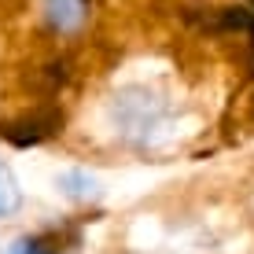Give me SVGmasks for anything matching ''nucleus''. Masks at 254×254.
<instances>
[{
  "instance_id": "1",
  "label": "nucleus",
  "mask_w": 254,
  "mask_h": 254,
  "mask_svg": "<svg viewBox=\"0 0 254 254\" xmlns=\"http://www.w3.org/2000/svg\"><path fill=\"white\" fill-rule=\"evenodd\" d=\"M103 122H107L111 136L129 151H159L177 136L181 111L162 89L144 81H129L115 89V96L103 107Z\"/></svg>"
},
{
  "instance_id": "2",
  "label": "nucleus",
  "mask_w": 254,
  "mask_h": 254,
  "mask_svg": "<svg viewBox=\"0 0 254 254\" xmlns=\"http://www.w3.org/2000/svg\"><path fill=\"white\" fill-rule=\"evenodd\" d=\"M41 15H45L48 30L70 37L89 22V0H41Z\"/></svg>"
},
{
  "instance_id": "3",
  "label": "nucleus",
  "mask_w": 254,
  "mask_h": 254,
  "mask_svg": "<svg viewBox=\"0 0 254 254\" xmlns=\"http://www.w3.org/2000/svg\"><path fill=\"white\" fill-rule=\"evenodd\" d=\"M59 191L66 199H77V203H89V199H100V181L92 177L89 170H63L56 177Z\"/></svg>"
},
{
  "instance_id": "4",
  "label": "nucleus",
  "mask_w": 254,
  "mask_h": 254,
  "mask_svg": "<svg viewBox=\"0 0 254 254\" xmlns=\"http://www.w3.org/2000/svg\"><path fill=\"white\" fill-rule=\"evenodd\" d=\"M19 206H22V188H19V181H15L11 166L0 162V217L19 214Z\"/></svg>"
},
{
  "instance_id": "5",
  "label": "nucleus",
  "mask_w": 254,
  "mask_h": 254,
  "mask_svg": "<svg viewBox=\"0 0 254 254\" xmlns=\"http://www.w3.org/2000/svg\"><path fill=\"white\" fill-rule=\"evenodd\" d=\"M4 254H63V251H59V243H48V240H41V236H22V240H15Z\"/></svg>"
}]
</instances>
